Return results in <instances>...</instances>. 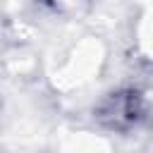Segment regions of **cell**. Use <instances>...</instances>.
I'll use <instances>...</instances> for the list:
<instances>
[{
  "mask_svg": "<svg viewBox=\"0 0 153 153\" xmlns=\"http://www.w3.org/2000/svg\"><path fill=\"white\" fill-rule=\"evenodd\" d=\"M105 127L127 131L143 117V98L136 91H120L105 98L96 115Z\"/></svg>",
  "mask_w": 153,
  "mask_h": 153,
  "instance_id": "cell-1",
  "label": "cell"
}]
</instances>
